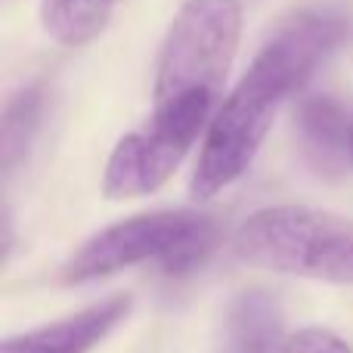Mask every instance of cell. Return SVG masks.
<instances>
[{
  "mask_svg": "<svg viewBox=\"0 0 353 353\" xmlns=\"http://www.w3.org/2000/svg\"><path fill=\"white\" fill-rule=\"evenodd\" d=\"M347 28V12L332 3L301 6L273 25L248 72L208 121L192 171V199H214L248 171L273 128L276 112L335 53Z\"/></svg>",
  "mask_w": 353,
  "mask_h": 353,
  "instance_id": "obj_1",
  "label": "cell"
},
{
  "mask_svg": "<svg viewBox=\"0 0 353 353\" xmlns=\"http://www.w3.org/2000/svg\"><path fill=\"white\" fill-rule=\"evenodd\" d=\"M232 251L248 267L353 285V220L332 211L307 205L261 208L236 230Z\"/></svg>",
  "mask_w": 353,
  "mask_h": 353,
  "instance_id": "obj_2",
  "label": "cell"
},
{
  "mask_svg": "<svg viewBox=\"0 0 353 353\" xmlns=\"http://www.w3.org/2000/svg\"><path fill=\"white\" fill-rule=\"evenodd\" d=\"M220 239V223L201 211H152L99 230L65 263V282H93L140 263H159L168 276H186L205 263Z\"/></svg>",
  "mask_w": 353,
  "mask_h": 353,
  "instance_id": "obj_3",
  "label": "cell"
},
{
  "mask_svg": "<svg viewBox=\"0 0 353 353\" xmlns=\"http://www.w3.org/2000/svg\"><path fill=\"white\" fill-rule=\"evenodd\" d=\"M239 37H242L239 0H186L159 50L152 105H220Z\"/></svg>",
  "mask_w": 353,
  "mask_h": 353,
  "instance_id": "obj_4",
  "label": "cell"
},
{
  "mask_svg": "<svg viewBox=\"0 0 353 353\" xmlns=\"http://www.w3.org/2000/svg\"><path fill=\"white\" fill-rule=\"evenodd\" d=\"M217 105L208 103H174L152 105V115L143 128L130 130L112 149L103 174L105 199H140L165 186L199 134L211 121Z\"/></svg>",
  "mask_w": 353,
  "mask_h": 353,
  "instance_id": "obj_5",
  "label": "cell"
},
{
  "mask_svg": "<svg viewBox=\"0 0 353 353\" xmlns=\"http://www.w3.org/2000/svg\"><path fill=\"white\" fill-rule=\"evenodd\" d=\"M350 124L341 103L332 97H307L294 109L298 152L319 180L338 183L353 168Z\"/></svg>",
  "mask_w": 353,
  "mask_h": 353,
  "instance_id": "obj_6",
  "label": "cell"
},
{
  "mask_svg": "<svg viewBox=\"0 0 353 353\" xmlns=\"http://www.w3.org/2000/svg\"><path fill=\"white\" fill-rule=\"evenodd\" d=\"M128 310L130 294H112V298L99 301L74 316L56 319V323L6 338L0 353H90L128 316Z\"/></svg>",
  "mask_w": 353,
  "mask_h": 353,
  "instance_id": "obj_7",
  "label": "cell"
},
{
  "mask_svg": "<svg viewBox=\"0 0 353 353\" xmlns=\"http://www.w3.org/2000/svg\"><path fill=\"white\" fill-rule=\"evenodd\" d=\"M285 341L279 298L267 288H248L226 307L217 353H282Z\"/></svg>",
  "mask_w": 353,
  "mask_h": 353,
  "instance_id": "obj_8",
  "label": "cell"
},
{
  "mask_svg": "<svg viewBox=\"0 0 353 353\" xmlns=\"http://www.w3.org/2000/svg\"><path fill=\"white\" fill-rule=\"evenodd\" d=\"M124 0H41V25L62 47H84L109 28Z\"/></svg>",
  "mask_w": 353,
  "mask_h": 353,
  "instance_id": "obj_9",
  "label": "cell"
},
{
  "mask_svg": "<svg viewBox=\"0 0 353 353\" xmlns=\"http://www.w3.org/2000/svg\"><path fill=\"white\" fill-rule=\"evenodd\" d=\"M43 118V90L37 84H28L10 97L0 121V159H3V174L10 176L25 161L34 134Z\"/></svg>",
  "mask_w": 353,
  "mask_h": 353,
  "instance_id": "obj_10",
  "label": "cell"
},
{
  "mask_svg": "<svg viewBox=\"0 0 353 353\" xmlns=\"http://www.w3.org/2000/svg\"><path fill=\"white\" fill-rule=\"evenodd\" d=\"M282 353H353V347L335 332L310 325V329H301L294 335H288Z\"/></svg>",
  "mask_w": 353,
  "mask_h": 353,
  "instance_id": "obj_11",
  "label": "cell"
},
{
  "mask_svg": "<svg viewBox=\"0 0 353 353\" xmlns=\"http://www.w3.org/2000/svg\"><path fill=\"white\" fill-rule=\"evenodd\" d=\"M350 152H353V124H350Z\"/></svg>",
  "mask_w": 353,
  "mask_h": 353,
  "instance_id": "obj_12",
  "label": "cell"
}]
</instances>
